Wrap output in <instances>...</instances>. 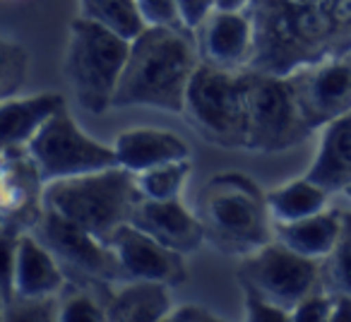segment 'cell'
Here are the masks:
<instances>
[{"label": "cell", "mask_w": 351, "mask_h": 322, "mask_svg": "<svg viewBox=\"0 0 351 322\" xmlns=\"http://www.w3.org/2000/svg\"><path fill=\"white\" fill-rule=\"evenodd\" d=\"M255 46L248 68L291 75L351 55V0H250Z\"/></svg>", "instance_id": "6da1fadb"}, {"label": "cell", "mask_w": 351, "mask_h": 322, "mask_svg": "<svg viewBox=\"0 0 351 322\" xmlns=\"http://www.w3.org/2000/svg\"><path fill=\"white\" fill-rule=\"evenodd\" d=\"M200 63L197 39H193L188 27L147 25L130 44L113 108L154 106L183 113L188 84Z\"/></svg>", "instance_id": "7a4b0ae2"}, {"label": "cell", "mask_w": 351, "mask_h": 322, "mask_svg": "<svg viewBox=\"0 0 351 322\" xmlns=\"http://www.w3.org/2000/svg\"><path fill=\"white\" fill-rule=\"evenodd\" d=\"M197 216L205 236L224 255H250L274 240L267 195L239 171L219 173L197 197Z\"/></svg>", "instance_id": "3957f363"}, {"label": "cell", "mask_w": 351, "mask_h": 322, "mask_svg": "<svg viewBox=\"0 0 351 322\" xmlns=\"http://www.w3.org/2000/svg\"><path fill=\"white\" fill-rule=\"evenodd\" d=\"M250 82V68L229 70L200 63L188 84L181 116L202 140L226 149H245Z\"/></svg>", "instance_id": "277c9868"}, {"label": "cell", "mask_w": 351, "mask_h": 322, "mask_svg": "<svg viewBox=\"0 0 351 322\" xmlns=\"http://www.w3.org/2000/svg\"><path fill=\"white\" fill-rule=\"evenodd\" d=\"M137 190L135 173L123 166L46 183L44 207L68 216L70 221L92 231L104 243L128 221Z\"/></svg>", "instance_id": "5b68a950"}, {"label": "cell", "mask_w": 351, "mask_h": 322, "mask_svg": "<svg viewBox=\"0 0 351 322\" xmlns=\"http://www.w3.org/2000/svg\"><path fill=\"white\" fill-rule=\"evenodd\" d=\"M130 39L80 15L70 22L65 79L77 103L89 113L113 108V94L130 55Z\"/></svg>", "instance_id": "8992f818"}, {"label": "cell", "mask_w": 351, "mask_h": 322, "mask_svg": "<svg viewBox=\"0 0 351 322\" xmlns=\"http://www.w3.org/2000/svg\"><path fill=\"white\" fill-rule=\"evenodd\" d=\"M32 234L56 255L68 282L89 291H106L108 284L125 282L116 250L68 216L44 207V214Z\"/></svg>", "instance_id": "52a82bcc"}, {"label": "cell", "mask_w": 351, "mask_h": 322, "mask_svg": "<svg viewBox=\"0 0 351 322\" xmlns=\"http://www.w3.org/2000/svg\"><path fill=\"white\" fill-rule=\"evenodd\" d=\"M311 132L313 127L303 118L291 77L253 70L245 149L263 154L284 151L301 145Z\"/></svg>", "instance_id": "ba28073f"}, {"label": "cell", "mask_w": 351, "mask_h": 322, "mask_svg": "<svg viewBox=\"0 0 351 322\" xmlns=\"http://www.w3.org/2000/svg\"><path fill=\"white\" fill-rule=\"evenodd\" d=\"M27 149L46 183L121 166L116 149L84 135L65 106L32 137Z\"/></svg>", "instance_id": "9c48e42d"}, {"label": "cell", "mask_w": 351, "mask_h": 322, "mask_svg": "<svg viewBox=\"0 0 351 322\" xmlns=\"http://www.w3.org/2000/svg\"><path fill=\"white\" fill-rule=\"evenodd\" d=\"M243 291H255L289 312L320 282V262L296 253L282 240H269L255 253L245 255L239 267Z\"/></svg>", "instance_id": "30bf717a"}, {"label": "cell", "mask_w": 351, "mask_h": 322, "mask_svg": "<svg viewBox=\"0 0 351 322\" xmlns=\"http://www.w3.org/2000/svg\"><path fill=\"white\" fill-rule=\"evenodd\" d=\"M63 267L34 234L3 236V306L15 296L46 298L65 288Z\"/></svg>", "instance_id": "8fae6325"}, {"label": "cell", "mask_w": 351, "mask_h": 322, "mask_svg": "<svg viewBox=\"0 0 351 322\" xmlns=\"http://www.w3.org/2000/svg\"><path fill=\"white\" fill-rule=\"evenodd\" d=\"M46 181L27 145L3 147V236H22L34 231L44 214Z\"/></svg>", "instance_id": "7c38bea8"}, {"label": "cell", "mask_w": 351, "mask_h": 322, "mask_svg": "<svg viewBox=\"0 0 351 322\" xmlns=\"http://www.w3.org/2000/svg\"><path fill=\"white\" fill-rule=\"evenodd\" d=\"M289 77L296 89L303 118L313 130L351 113V55L303 65Z\"/></svg>", "instance_id": "4fadbf2b"}, {"label": "cell", "mask_w": 351, "mask_h": 322, "mask_svg": "<svg viewBox=\"0 0 351 322\" xmlns=\"http://www.w3.org/2000/svg\"><path fill=\"white\" fill-rule=\"evenodd\" d=\"M121 260L125 282H161L178 286L186 282V260L183 253L159 243L154 236L145 234L130 221L121 224L108 240Z\"/></svg>", "instance_id": "5bb4252c"}, {"label": "cell", "mask_w": 351, "mask_h": 322, "mask_svg": "<svg viewBox=\"0 0 351 322\" xmlns=\"http://www.w3.org/2000/svg\"><path fill=\"white\" fill-rule=\"evenodd\" d=\"M128 221L145 234L154 236L159 243L169 245L183 255L200 250V245L207 240L200 216L188 212L181 197L152 200V197L137 195L130 207Z\"/></svg>", "instance_id": "9a60e30c"}, {"label": "cell", "mask_w": 351, "mask_h": 322, "mask_svg": "<svg viewBox=\"0 0 351 322\" xmlns=\"http://www.w3.org/2000/svg\"><path fill=\"white\" fill-rule=\"evenodd\" d=\"M202 63L217 68H245L253 58L255 29L248 10H215L195 29Z\"/></svg>", "instance_id": "2e32d148"}, {"label": "cell", "mask_w": 351, "mask_h": 322, "mask_svg": "<svg viewBox=\"0 0 351 322\" xmlns=\"http://www.w3.org/2000/svg\"><path fill=\"white\" fill-rule=\"evenodd\" d=\"M118 164L132 173L147 171L166 161L188 159V145L171 130L159 127H130L116 137Z\"/></svg>", "instance_id": "e0dca14e"}, {"label": "cell", "mask_w": 351, "mask_h": 322, "mask_svg": "<svg viewBox=\"0 0 351 322\" xmlns=\"http://www.w3.org/2000/svg\"><path fill=\"white\" fill-rule=\"evenodd\" d=\"M306 176L330 193H344L351 186V113L322 125L315 161Z\"/></svg>", "instance_id": "ac0fdd59"}, {"label": "cell", "mask_w": 351, "mask_h": 322, "mask_svg": "<svg viewBox=\"0 0 351 322\" xmlns=\"http://www.w3.org/2000/svg\"><path fill=\"white\" fill-rule=\"evenodd\" d=\"M65 106L60 94L46 92L27 99H3L0 103V125H3V147L29 145V140L51 121V116Z\"/></svg>", "instance_id": "d6986e66"}, {"label": "cell", "mask_w": 351, "mask_h": 322, "mask_svg": "<svg viewBox=\"0 0 351 322\" xmlns=\"http://www.w3.org/2000/svg\"><path fill=\"white\" fill-rule=\"evenodd\" d=\"M341 216L344 212L339 210H322L298 221L274 224V238L306 258H327L339 240Z\"/></svg>", "instance_id": "ffe728a7"}, {"label": "cell", "mask_w": 351, "mask_h": 322, "mask_svg": "<svg viewBox=\"0 0 351 322\" xmlns=\"http://www.w3.org/2000/svg\"><path fill=\"white\" fill-rule=\"evenodd\" d=\"M171 308L169 284L125 282L106 303V320L113 322H159Z\"/></svg>", "instance_id": "44dd1931"}, {"label": "cell", "mask_w": 351, "mask_h": 322, "mask_svg": "<svg viewBox=\"0 0 351 322\" xmlns=\"http://www.w3.org/2000/svg\"><path fill=\"white\" fill-rule=\"evenodd\" d=\"M327 197H330V190H325L306 176L269 190L267 207L274 224H287V221H298L303 216L322 212L327 205Z\"/></svg>", "instance_id": "7402d4cb"}, {"label": "cell", "mask_w": 351, "mask_h": 322, "mask_svg": "<svg viewBox=\"0 0 351 322\" xmlns=\"http://www.w3.org/2000/svg\"><path fill=\"white\" fill-rule=\"evenodd\" d=\"M80 10L82 17L99 22L130 41L147 27L137 0H80Z\"/></svg>", "instance_id": "603a6c76"}, {"label": "cell", "mask_w": 351, "mask_h": 322, "mask_svg": "<svg viewBox=\"0 0 351 322\" xmlns=\"http://www.w3.org/2000/svg\"><path fill=\"white\" fill-rule=\"evenodd\" d=\"M188 173H191L188 159L166 161V164L135 173L137 190H140V195L152 197V200H173V197H181Z\"/></svg>", "instance_id": "cb8c5ba5"}, {"label": "cell", "mask_w": 351, "mask_h": 322, "mask_svg": "<svg viewBox=\"0 0 351 322\" xmlns=\"http://www.w3.org/2000/svg\"><path fill=\"white\" fill-rule=\"evenodd\" d=\"M320 282L330 293L351 296V212L341 216V234L335 250L320 262Z\"/></svg>", "instance_id": "d4e9b609"}, {"label": "cell", "mask_w": 351, "mask_h": 322, "mask_svg": "<svg viewBox=\"0 0 351 322\" xmlns=\"http://www.w3.org/2000/svg\"><path fill=\"white\" fill-rule=\"evenodd\" d=\"M27 58L25 46L15 44L12 39H3L0 44V97L10 99L20 92L27 77Z\"/></svg>", "instance_id": "484cf974"}, {"label": "cell", "mask_w": 351, "mask_h": 322, "mask_svg": "<svg viewBox=\"0 0 351 322\" xmlns=\"http://www.w3.org/2000/svg\"><path fill=\"white\" fill-rule=\"evenodd\" d=\"M58 320L63 322H101L106 320V303L97 301L84 286H73L58 306Z\"/></svg>", "instance_id": "4316f807"}, {"label": "cell", "mask_w": 351, "mask_h": 322, "mask_svg": "<svg viewBox=\"0 0 351 322\" xmlns=\"http://www.w3.org/2000/svg\"><path fill=\"white\" fill-rule=\"evenodd\" d=\"M58 306L60 301H56V296L46 298H22L15 296L5 306L3 317L5 320H58Z\"/></svg>", "instance_id": "83f0119b"}, {"label": "cell", "mask_w": 351, "mask_h": 322, "mask_svg": "<svg viewBox=\"0 0 351 322\" xmlns=\"http://www.w3.org/2000/svg\"><path fill=\"white\" fill-rule=\"evenodd\" d=\"M243 308H245V320L250 322H289L291 320V312L287 308L277 306L269 298L260 296L255 291H245L243 298Z\"/></svg>", "instance_id": "f1b7e54d"}, {"label": "cell", "mask_w": 351, "mask_h": 322, "mask_svg": "<svg viewBox=\"0 0 351 322\" xmlns=\"http://www.w3.org/2000/svg\"><path fill=\"white\" fill-rule=\"evenodd\" d=\"M147 25L156 27H186L178 10V0H137Z\"/></svg>", "instance_id": "f546056e"}, {"label": "cell", "mask_w": 351, "mask_h": 322, "mask_svg": "<svg viewBox=\"0 0 351 322\" xmlns=\"http://www.w3.org/2000/svg\"><path fill=\"white\" fill-rule=\"evenodd\" d=\"M332 312V293H320L313 288L306 298L298 301V306L291 310L293 322H330Z\"/></svg>", "instance_id": "4dcf8cb0"}, {"label": "cell", "mask_w": 351, "mask_h": 322, "mask_svg": "<svg viewBox=\"0 0 351 322\" xmlns=\"http://www.w3.org/2000/svg\"><path fill=\"white\" fill-rule=\"evenodd\" d=\"M178 10H181V20L188 29H197L207 15L215 10V0H178Z\"/></svg>", "instance_id": "1f68e13d"}, {"label": "cell", "mask_w": 351, "mask_h": 322, "mask_svg": "<svg viewBox=\"0 0 351 322\" xmlns=\"http://www.w3.org/2000/svg\"><path fill=\"white\" fill-rule=\"evenodd\" d=\"M166 320H176V322H215L219 317L205 306H197V303H186V306H178L169 312Z\"/></svg>", "instance_id": "d6a6232c"}, {"label": "cell", "mask_w": 351, "mask_h": 322, "mask_svg": "<svg viewBox=\"0 0 351 322\" xmlns=\"http://www.w3.org/2000/svg\"><path fill=\"white\" fill-rule=\"evenodd\" d=\"M330 322H351V296L349 293H332Z\"/></svg>", "instance_id": "836d02e7"}, {"label": "cell", "mask_w": 351, "mask_h": 322, "mask_svg": "<svg viewBox=\"0 0 351 322\" xmlns=\"http://www.w3.org/2000/svg\"><path fill=\"white\" fill-rule=\"evenodd\" d=\"M250 0H215V8L219 10H248Z\"/></svg>", "instance_id": "e575fe53"}, {"label": "cell", "mask_w": 351, "mask_h": 322, "mask_svg": "<svg viewBox=\"0 0 351 322\" xmlns=\"http://www.w3.org/2000/svg\"><path fill=\"white\" fill-rule=\"evenodd\" d=\"M344 193H346V197H349V200H351V186H349V188H346V190H344Z\"/></svg>", "instance_id": "d590c367"}]
</instances>
